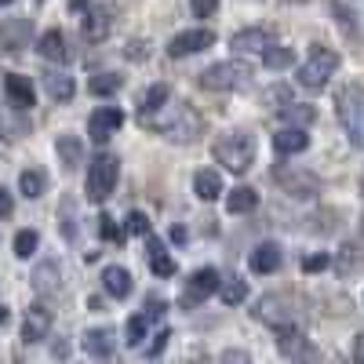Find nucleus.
Instances as JSON below:
<instances>
[{
  "label": "nucleus",
  "instance_id": "nucleus-22",
  "mask_svg": "<svg viewBox=\"0 0 364 364\" xmlns=\"http://www.w3.org/2000/svg\"><path fill=\"white\" fill-rule=\"evenodd\" d=\"M132 288H135V281H132V273L124 266H106L102 269V291L109 299H128Z\"/></svg>",
  "mask_w": 364,
  "mask_h": 364
},
{
  "label": "nucleus",
  "instance_id": "nucleus-19",
  "mask_svg": "<svg viewBox=\"0 0 364 364\" xmlns=\"http://www.w3.org/2000/svg\"><path fill=\"white\" fill-rule=\"evenodd\" d=\"M80 346H84L87 357L106 360V357L117 353V331H113V328H87L84 339H80Z\"/></svg>",
  "mask_w": 364,
  "mask_h": 364
},
{
  "label": "nucleus",
  "instance_id": "nucleus-12",
  "mask_svg": "<svg viewBox=\"0 0 364 364\" xmlns=\"http://www.w3.org/2000/svg\"><path fill=\"white\" fill-rule=\"evenodd\" d=\"M120 128H124V113H120L117 106H99L95 113L87 117V135H91V142H109Z\"/></svg>",
  "mask_w": 364,
  "mask_h": 364
},
{
  "label": "nucleus",
  "instance_id": "nucleus-5",
  "mask_svg": "<svg viewBox=\"0 0 364 364\" xmlns=\"http://www.w3.org/2000/svg\"><path fill=\"white\" fill-rule=\"evenodd\" d=\"M336 70H339V55L331 51V48H314L299 63L295 80H299V87H306V91H324L328 80L336 77Z\"/></svg>",
  "mask_w": 364,
  "mask_h": 364
},
{
  "label": "nucleus",
  "instance_id": "nucleus-15",
  "mask_svg": "<svg viewBox=\"0 0 364 364\" xmlns=\"http://www.w3.org/2000/svg\"><path fill=\"white\" fill-rule=\"evenodd\" d=\"M273 44V33L262 26H248V29H237V33L230 37V48L237 55H262L266 48Z\"/></svg>",
  "mask_w": 364,
  "mask_h": 364
},
{
  "label": "nucleus",
  "instance_id": "nucleus-16",
  "mask_svg": "<svg viewBox=\"0 0 364 364\" xmlns=\"http://www.w3.org/2000/svg\"><path fill=\"white\" fill-rule=\"evenodd\" d=\"M4 95H8V102L15 109H33L37 87H33V80L22 77V73H4Z\"/></svg>",
  "mask_w": 364,
  "mask_h": 364
},
{
  "label": "nucleus",
  "instance_id": "nucleus-13",
  "mask_svg": "<svg viewBox=\"0 0 364 364\" xmlns=\"http://www.w3.org/2000/svg\"><path fill=\"white\" fill-rule=\"evenodd\" d=\"M51 324H55V317H51V310L44 306V302H33V306L26 310V317H22V343H44L48 336H51Z\"/></svg>",
  "mask_w": 364,
  "mask_h": 364
},
{
  "label": "nucleus",
  "instance_id": "nucleus-34",
  "mask_svg": "<svg viewBox=\"0 0 364 364\" xmlns=\"http://www.w3.org/2000/svg\"><path fill=\"white\" fill-rule=\"evenodd\" d=\"M171 99V91L168 84H154V87H146V95L139 99V117H149V113H157L164 102Z\"/></svg>",
  "mask_w": 364,
  "mask_h": 364
},
{
  "label": "nucleus",
  "instance_id": "nucleus-52",
  "mask_svg": "<svg viewBox=\"0 0 364 364\" xmlns=\"http://www.w3.org/2000/svg\"><path fill=\"white\" fill-rule=\"evenodd\" d=\"M360 193H364V178H360Z\"/></svg>",
  "mask_w": 364,
  "mask_h": 364
},
{
  "label": "nucleus",
  "instance_id": "nucleus-6",
  "mask_svg": "<svg viewBox=\"0 0 364 364\" xmlns=\"http://www.w3.org/2000/svg\"><path fill=\"white\" fill-rule=\"evenodd\" d=\"M120 178V161L113 154H95V161L87 164V178H84V193L91 204H106L109 193L117 190Z\"/></svg>",
  "mask_w": 364,
  "mask_h": 364
},
{
  "label": "nucleus",
  "instance_id": "nucleus-44",
  "mask_svg": "<svg viewBox=\"0 0 364 364\" xmlns=\"http://www.w3.org/2000/svg\"><path fill=\"white\" fill-rule=\"evenodd\" d=\"M63 233H66V237L77 233V226H73V208H70V204H63Z\"/></svg>",
  "mask_w": 364,
  "mask_h": 364
},
{
  "label": "nucleus",
  "instance_id": "nucleus-25",
  "mask_svg": "<svg viewBox=\"0 0 364 364\" xmlns=\"http://www.w3.org/2000/svg\"><path fill=\"white\" fill-rule=\"evenodd\" d=\"M37 51L48 58V63H66V58H70L66 33H63V29H48V33H41V41H37Z\"/></svg>",
  "mask_w": 364,
  "mask_h": 364
},
{
  "label": "nucleus",
  "instance_id": "nucleus-31",
  "mask_svg": "<svg viewBox=\"0 0 364 364\" xmlns=\"http://www.w3.org/2000/svg\"><path fill=\"white\" fill-rule=\"evenodd\" d=\"M277 117L284 120V124L310 128V124H314V117H317V109H314L310 102H284V106H277Z\"/></svg>",
  "mask_w": 364,
  "mask_h": 364
},
{
  "label": "nucleus",
  "instance_id": "nucleus-37",
  "mask_svg": "<svg viewBox=\"0 0 364 364\" xmlns=\"http://www.w3.org/2000/svg\"><path fill=\"white\" fill-rule=\"evenodd\" d=\"M262 63H266L269 70H288V66L295 63V55H291V48H281V44H269V48L262 51Z\"/></svg>",
  "mask_w": 364,
  "mask_h": 364
},
{
  "label": "nucleus",
  "instance_id": "nucleus-50",
  "mask_svg": "<svg viewBox=\"0 0 364 364\" xmlns=\"http://www.w3.org/2000/svg\"><path fill=\"white\" fill-rule=\"evenodd\" d=\"M8 321V306H4V302H0V324H4Z\"/></svg>",
  "mask_w": 364,
  "mask_h": 364
},
{
  "label": "nucleus",
  "instance_id": "nucleus-46",
  "mask_svg": "<svg viewBox=\"0 0 364 364\" xmlns=\"http://www.w3.org/2000/svg\"><path fill=\"white\" fill-rule=\"evenodd\" d=\"M223 360H252V353H248V350H226Z\"/></svg>",
  "mask_w": 364,
  "mask_h": 364
},
{
  "label": "nucleus",
  "instance_id": "nucleus-11",
  "mask_svg": "<svg viewBox=\"0 0 364 364\" xmlns=\"http://www.w3.org/2000/svg\"><path fill=\"white\" fill-rule=\"evenodd\" d=\"M80 15H84V18H80V33H84L87 44H102V41L113 33V11H109V8L91 4V8H84Z\"/></svg>",
  "mask_w": 364,
  "mask_h": 364
},
{
  "label": "nucleus",
  "instance_id": "nucleus-53",
  "mask_svg": "<svg viewBox=\"0 0 364 364\" xmlns=\"http://www.w3.org/2000/svg\"><path fill=\"white\" fill-rule=\"evenodd\" d=\"M291 4H295V0H291ZM299 4H306V0H299Z\"/></svg>",
  "mask_w": 364,
  "mask_h": 364
},
{
  "label": "nucleus",
  "instance_id": "nucleus-7",
  "mask_svg": "<svg viewBox=\"0 0 364 364\" xmlns=\"http://www.w3.org/2000/svg\"><path fill=\"white\" fill-rule=\"evenodd\" d=\"M219 284H223V273H219L215 266H200L197 273H190V281H182L178 306H182V310H197L204 299L219 295Z\"/></svg>",
  "mask_w": 364,
  "mask_h": 364
},
{
  "label": "nucleus",
  "instance_id": "nucleus-10",
  "mask_svg": "<svg viewBox=\"0 0 364 364\" xmlns=\"http://www.w3.org/2000/svg\"><path fill=\"white\" fill-rule=\"evenodd\" d=\"M211 44H215V29H204V26L182 29V33H175V37L168 41V55H171V58L197 55V51H204V48H211Z\"/></svg>",
  "mask_w": 364,
  "mask_h": 364
},
{
  "label": "nucleus",
  "instance_id": "nucleus-29",
  "mask_svg": "<svg viewBox=\"0 0 364 364\" xmlns=\"http://www.w3.org/2000/svg\"><path fill=\"white\" fill-rule=\"evenodd\" d=\"M259 208V190L255 186H233L226 193V211L230 215H248V211Z\"/></svg>",
  "mask_w": 364,
  "mask_h": 364
},
{
  "label": "nucleus",
  "instance_id": "nucleus-43",
  "mask_svg": "<svg viewBox=\"0 0 364 364\" xmlns=\"http://www.w3.org/2000/svg\"><path fill=\"white\" fill-rule=\"evenodd\" d=\"M11 211H15V200H11V193L4 186H0V219H8Z\"/></svg>",
  "mask_w": 364,
  "mask_h": 364
},
{
  "label": "nucleus",
  "instance_id": "nucleus-14",
  "mask_svg": "<svg viewBox=\"0 0 364 364\" xmlns=\"http://www.w3.org/2000/svg\"><path fill=\"white\" fill-rule=\"evenodd\" d=\"M277 346H281V353H284L288 360H317V350L310 346V339L302 336L295 324L277 328Z\"/></svg>",
  "mask_w": 364,
  "mask_h": 364
},
{
  "label": "nucleus",
  "instance_id": "nucleus-49",
  "mask_svg": "<svg viewBox=\"0 0 364 364\" xmlns=\"http://www.w3.org/2000/svg\"><path fill=\"white\" fill-rule=\"evenodd\" d=\"M55 357H70V346L66 343H55Z\"/></svg>",
  "mask_w": 364,
  "mask_h": 364
},
{
  "label": "nucleus",
  "instance_id": "nucleus-17",
  "mask_svg": "<svg viewBox=\"0 0 364 364\" xmlns=\"http://www.w3.org/2000/svg\"><path fill=\"white\" fill-rule=\"evenodd\" d=\"M29 37H33V22L29 18H4L0 22V48L4 51L29 48Z\"/></svg>",
  "mask_w": 364,
  "mask_h": 364
},
{
  "label": "nucleus",
  "instance_id": "nucleus-45",
  "mask_svg": "<svg viewBox=\"0 0 364 364\" xmlns=\"http://www.w3.org/2000/svg\"><path fill=\"white\" fill-rule=\"evenodd\" d=\"M353 360H357V364H364V331L353 339Z\"/></svg>",
  "mask_w": 364,
  "mask_h": 364
},
{
  "label": "nucleus",
  "instance_id": "nucleus-51",
  "mask_svg": "<svg viewBox=\"0 0 364 364\" xmlns=\"http://www.w3.org/2000/svg\"><path fill=\"white\" fill-rule=\"evenodd\" d=\"M8 4H11V0H0V8H8Z\"/></svg>",
  "mask_w": 364,
  "mask_h": 364
},
{
  "label": "nucleus",
  "instance_id": "nucleus-39",
  "mask_svg": "<svg viewBox=\"0 0 364 364\" xmlns=\"http://www.w3.org/2000/svg\"><path fill=\"white\" fill-rule=\"evenodd\" d=\"M190 8H193L197 18H211L219 11V0H190Z\"/></svg>",
  "mask_w": 364,
  "mask_h": 364
},
{
  "label": "nucleus",
  "instance_id": "nucleus-54",
  "mask_svg": "<svg viewBox=\"0 0 364 364\" xmlns=\"http://www.w3.org/2000/svg\"><path fill=\"white\" fill-rule=\"evenodd\" d=\"M360 230H364V219H360Z\"/></svg>",
  "mask_w": 364,
  "mask_h": 364
},
{
  "label": "nucleus",
  "instance_id": "nucleus-18",
  "mask_svg": "<svg viewBox=\"0 0 364 364\" xmlns=\"http://www.w3.org/2000/svg\"><path fill=\"white\" fill-rule=\"evenodd\" d=\"M273 149H277L281 157H299V154H306V149H310V135H306V128L284 124L277 135H273Z\"/></svg>",
  "mask_w": 364,
  "mask_h": 364
},
{
  "label": "nucleus",
  "instance_id": "nucleus-9",
  "mask_svg": "<svg viewBox=\"0 0 364 364\" xmlns=\"http://www.w3.org/2000/svg\"><path fill=\"white\" fill-rule=\"evenodd\" d=\"M164 310H168V302H164V299H149L146 306H142V314L128 317L124 343H128V346H142V339L149 336V328H154V321H161V317H164Z\"/></svg>",
  "mask_w": 364,
  "mask_h": 364
},
{
  "label": "nucleus",
  "instance_id": "nucleus-36",
  "mask_svg": "<svg viewBox=\"0 0 364 364\" xmlns=\"http://www.w3.org/2000/svg\"><path fill=\"white\" fill-rule=\"evenodd\" d=\"M37 248H41V233L37 230H18L15 233V255L18 259H33Z\"/></svg>",
  "mask_w": 364,
  "mask_h": 364
},
{
  "label": "nucleus",
  "instance_id": "nucleus-27",
  "mask_svg": "<svg viewBox=\"0 0 364 364\" xmlns=\"http://www.w3.org/2000/svg\"><path fill=\"white\" fill-rule=\"evenodd\" d=\"M331 266H336V269L343 273V277H353V273H360V269H364V248L350 240V245H343L336 255H331Z\"/></svg>",
  "mask_w": 364,
  "mask_h": 364
},
{
  "label": "nucleus",
  "instance_id": "nucleus-35",
  "mask_svg": "<svg viewBox=\"0 0 364 364\" xmlns=\"http://www.w3.org/2000/svg\"><path fill=\"white\" fill-rule=\"evenodd\" d=\"M219 299L226 302V306H240V302L248 299V284L240 281V277H223V284H219Z\"/></svg>",
  "mask_w": 364,
  "mask_h": 364
},
{
  "label": "nucleus",
  "instance_id": "nucleus-2",
  "mask_svg": "<svg viewBox=\"0 0 364 364\" xmlns=\"http://www.w3.org/2000/svg\"><path fill=\"white\" fill-rule=\"evenodd\" d=\"M146 128H157L161 135H168L171 142H193L197 135H200V120H197V113L182 102V106H171V102H164L157 113H149V117H139Z\"/></svg>",
  "mask_w": 364,
  "mask_h": 364
},
{
  "label": "nucleus",
  "instance_id": "nucleus-48",
  "mask_svg": "<svg viewBox=\"0 0 364 364\" xmlns=\"http://www.w3.org/2000/svg\"><path fill=\"white\" fill-rule=\"evenodd\" d=\"M70 8L73 11H84V8H91V0H70Z\"/></svg>",
  "mask_w": 364,
  "mask_h": 364
},
{
  "label": "nucleus",
  "instance_id": "nucleus-26",
  "mask_svg": "<svg viewBox=\"0 0 364 364\" xmlns=\"http://www.w3.org/2000/svg\"><path fill=\"white\" fill-rule=\"evenodd\" d=\"M193 193L200 197V200H219L226 190H223V175L215 171V168H200L197 175H193Z\"/></svg>",
  "mask_w": 364,
  "mask_h": 364
},
{
  "label": "nucleus",
  "instance_id": "nucleus-47",
  "mask_svg": "<svg viewBox=\"0 0 364 364\" xmlns=\"http://www.w3.org/2000/svg\"><path fill=\"white\" fill-rule=\"evenodd\" d=\"M171 240H175V245H182V240H186V230L175 226V230H171Z\"/></svg>",
  "mask_w": 364,
  "mask_h": 364
},
{
  "label": "nucleus",
  "instance_id": "nucleus-4",
  "mask_svg": "<svg viewBox=\"0 0 364 364\" xmlns=\"http://www.w3.org/2000/svg\"><path fill=\"white\" fill-rule=\"evenodd\" d=\"M252 63H245V58H226V63H215V66H208L200 73V87L208 91H245L252 87Z\"/></svg>",
  "mask_w": 364,
  "mask_h": 364
},
{
  "label": "nucleus",
  "instance_id": "nucleus-42",
  "mask_svg": "<svg viewBox=\"0 0 364 364\" xmlns=\"http://www.w3.org/2000/svg\"><path fill=\"white\" fill-rule=\"evenodd\" d=\"M324 266H331V255L324 252V255H310L306 262H302V269L306 273H317V269H324Z\"/></svg>",
  "mask_w": 364,
  "mask_h": 364
},
{
  "label": "nucleus",
  "instance_id": "nucleus-28",
  "mask_svg": "<svg viewBox=\"0 0 364 364\" xmlns=\"http://www.w3.org/2000/svg\"><path fill=\"white\" fill-rule=\"evenodd\" d=\"M44 91H48L55 102H70L73 91H77V84H73V77H70L66 70H48V73H44Z\"/></svg>",
  "mask_w": 364,
  "mask_h": 364
},
{
  "label": "nucleus",
  "instance_id": "nucleus-41",
  "mask_svg": "<svg viewBox=\"0 0 364 364\" xmlns=\"http://www.w3.org/2000/svg\"><path fill=\"white\" fill-rule=\"evenodd\" d=\"M99 233H102L106 240H120V237H124V233L117 230V223H113L109 215H102V219H99Z\"/></svg>",
  "mask_w": 364,
  "mask_h": 364
},
{
  "label": "nucleus",
  "instance_id": "nucleus-8",
  "mask_svg": "<svg viewBox=\"0 0 364 364\" xmlns=\"http://www.w3.org/2000/svg\"><path fill=\"white\" fill-rule=\"evenodd\" d=\"M273 182L291 197V200H314L321 193V182L310 171H299V168H273Z\"/></svg>",
  "mask_w": 364,
  "mask_h": 364
},
{
  "label": "nucleus",
  "instance_id": "nucleus-23",
  "mask_svg": "<svg viewBox=\"0 0 364 364\" xmlns=\"http://www.w3.org/2000/svg\"><path fill=\"white\" fill-rule=\"evenodd\" d=\"M255 321L269 324L273 331L284 328V324H295V321H291V314H288V310H281V299H277V295H266V299H259V302H255Z\"/></svg>",
  "mask_w": 364,
  "mask_h": 364
},
{
  "label": "nucleus",
  "instance_id": "nucleus-32",
  "mask_svg": "<svg viewBox=\"0 0 364 364\" xmlns=\"http://www.w3.org/2000/svg\"><path fill=\"white\" fill-rule=\"evenodd\" d=\"M18 193L29 197V200L44 197V193H48V175H44L41 168H26V171L18 175Z\"/></svg>",
  "mask_w": 364,
  "mask_h": 364
},
{
  "label": "nucleus",
  "instance_id": "nucleus-40",
  "mask_svg": "<svg viewBox=\"0 0 364 364\" xmlns=\"http://www.w3.org/2000/svg\"><path fill=\"white\" fill-rule=\"evenodd\" d=\"M168 339H171V331H168V328H161L157 336H154V343H149L146 357H161V353H164V346H168Z\"/></svg>",
  "mask_w": 364,
  "mask_h": 364
},
{
  "label": "nucleus",
  "instance_id": "nucleus-21",
  "mask_svg": "<svg viewBox=\"0 0 364 364\" xmlns=\"http://www.w3.org/2000/svg\"><path fill=\"white\" fill-rule=\"evenodd\" d=\"M281 259H284V252H281V245L277 240H262V245H255V252L248 255V262H252V269L255 273H277L281 269Z\"/></svg>",
  "mask_w": 364,
  "mask_h": 364
},
{
  "label": "nucleus",
  "instance_id": "nucleus-1",
  "mask_svg": "<svg viewBox=\"0 0 364 364\" xmlns=\"http://www.w3.org/2000/svg\"><path fill=\"white\" fill-rule=\"evenodd\" d=\"M211 157H215L226 171H233V175H245L252 164H255V157H259V139L252 135V132H223L215 142H211Z\"/></svg>",
  "mask_w": 364,
  "mask_h": 364
},
{
  "label": "nucleus",
  "instance_id": "nucleus-30",
  "mask_svg": "<svg viewBox=\"0 0 364 364\" xmlns=\"http://www.w3.org/2000/svg\"><path fill=\"white\" fill-rule=\"evenodd\" d=\"M33 288H37V295H58V288H63V269H58V262H41L33 269Z\"/></svg>",
  "mask_w": 364,
  "mask_h": 364
},
{
  "label": "nucleus",
  "instance_id": "nucleus-20",
  "mask_svg": "<svg viewBox=\"0 0 364 364\" xmlns=\"http://www.w3.org/2000/svg\"><path fill=\"white\" fill-rule=\"evenodd\" d=\"M146 262H149V269L157 273V277H175V259H171V252H168V245L161 237H154V233H146Z\"/></svg>",
  "mask_w": 364,
  "mask_h": 364
},
{
  "label": "nucleus",
  "instance_id": "nucleus-38",
  "mask_svg": "<svg viewBox=\"0 0 364 364\" xmlns=\"http://www.w3.org/2000/svg\"><path fill=\"white\" fill-rule=\"evenodd\" d=\"M124 223H128L124 233H135V237H146V233H149V215H146V211H132Z\"/></svg>",
  "mask_w": 364,
  "mask_h": 364
},
{
  "label": "nucleus",
  "instance_id": "nucleus-24",
  "mask_svg": "<svg viewBox=\"0 0 364 364\" xmlns=\"http://www.w3.org/2000/svg\"><path fill=\"white\" fill-rule=\"evenodd\" d=\"M55 157H58V164H63L66 171H77L84 164V142L77 135H58L55 139Z\"/></svg>",
  "mask_w": 364,
  "mask_h": 364
},
{
  "label": "nucleus",
  "instance_id": "nucleus-3",
  "mask_svg": "<svg viewBox=\"0 0 364 364\" xmlns=\"http://www.w3.org/2000/svg\"><path fill=\"white\" fill-rule=\"evenodd\" d=\"M336 117H339L346 139L357 149H364V84L350 80L336 91Z\"/></svg>",
  "mask_w": 364,
  "mask_h": 364
},
{
  "label": "nucleus",
  "instance_id": "nucleus-33",
  "mask_svg": "<svg viewBox=\"0 0 364 364\" xmlns=\"http://www.w3.org/2000/svg\"><path fill=\"white\" fill-rule=\"evenodd\" d=\"M120 87H124V77H120V73H95L87 80V91H91V95H99V99L117 95Z\"/></svg>",
  "mask_w": 364,
  "mask_h": 364
}]
</instances>
